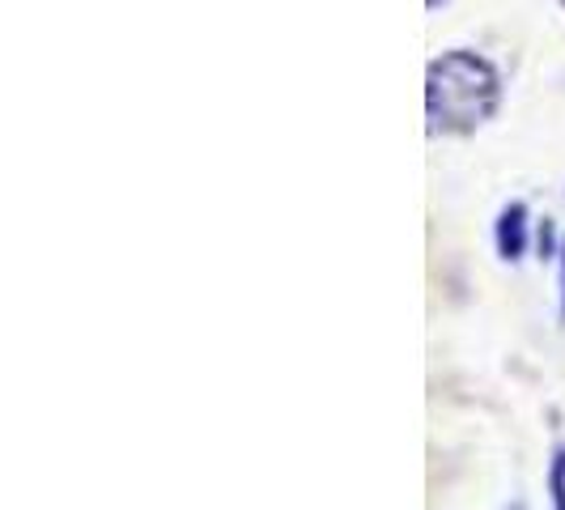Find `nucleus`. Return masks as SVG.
Instances as JSON below:
<instances>
[{
  "label": "nucleus",
  "instance_id": "4",
  "mask_svg": "<svg viewBox=\"0 0 565 510\" xmlns=\"http://www.w3.org/2000/svg\"><path fill=\"white\" fill-rule=\"evenodd\" d=\"M540 255H544V259L562 255V247H557V230H553V222H548V217H544V226H540Z\"/></svg>",
  "mask_w": 565,
  "mask_h": 510
},
{
  "label": "nucleus",
  "instance_id": "5",
  "mask_svg": "<svg viewBox=\"0 0 565 510\" xmlns=\"http://www.w3.org/2000/svg\"><path fill=\"white\" fill-rule=\"evenodd\" d=\"M562 315H565V238H562Z\"/></svg>",
  "mask_w": 565,
  "mask_h": 510
},
{
  "label": "nucleus",
  "instance_id": "1",
  "mask_svg": "<svg viewBox=\"0 0 565 510\" xmlns=\"http://www.w3.org/2000/svg\"><path fill=\"white\" fill-rule=\"evenodd\" d=\"M502 82L493 64L472 52H447L425 73V115L429 132H472L493 119Z\"/></svg>",
  "mask_w": 565,
  "mask_h": 510
},
{
  "label": "nucleus",
  "instance_id": "2",
  "mask_svg": "<svg viewBox=\"0 0 565 510\" xmlns=\"http://www.w3.org/2000/svg\"><path fill=\"white\" fill-rule=\"evenodd\" d=\"M498 252L502 259H519L527 252V204H507L502 217H498Z\"/></svg>",
  "mask_w": 565,
  "mask_h": 510
},
{
  "label": "nucleus",
  "instance_id": "6",
  "mask_svg": "<svg viewBox=\"0 0 565 510\" xmlns=\"http://www.w3.org/2000/svg\"><path fill=\"white\" fill-rule=\"evenodd\" d=\"M434 4H438V0H429V9H434Z\"/></svg>",
  "mask_w": 565,
  "mask_h": 510
},
{
  "label": "nucleus",
  "instance_id": "3",
  "mask_svg": "<svg viewBox=\"0 0 565 510\" xmlns=\"http://www.w3.org/2000/svg\"><path fill=\"white\" fill-rule=\"evenodd\" d=\"M548 493H553V510H565V447L553 451V468H548Z\"/></svg>",
  "mask_w": 565,
  "mask_h": 510
}]
</instances>
